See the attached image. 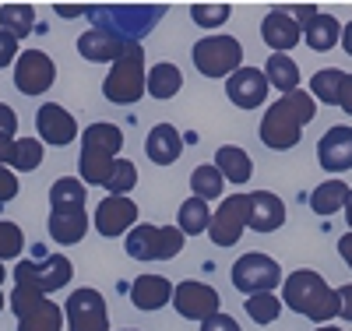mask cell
<instances>
[{"mask_svg":"<svg viewBox=\"0 0 352 331\" xmlns=\"http://www.w3.org/2000/svg\"><path fill=\"white\" fill-rule=\"evenodd\" d=\"M88 222H92V219H88L85 208H67V212H50L46 229H50V236L60 247H74V244H81V239H85Z\"/></svg>","mask_w":352,"mask_h":331,"instance_id":"24","label":"cell"},{"mask_svg":"<svg viewBox=\"0 0 352 331\" xmlns=\"http://www.w3.org/2000/svg\"><path fill=\"white\" fill-rule=\"evenodd\" d=\"M268 78L261 67H240L236 74L226 78V99L240 109H261L268 103Z\"/></svg>","mask_w":352,"mask_h":331,"instance_id":"14","label":"cell"},{"mask_svg":"<svg viewBox=\"0 0 352 331\" xmlns=\"http://www.w3.org/2000/svg\"><path fill=\"white\" fill-rule=\"evenodd\" d=\"M243 310H247V317L254 324H275L278 314H282V296H275V292H254V296H247Z\"/></svg>","mask_w":352,"mask_h":331,"instance_id":"36","label":"cell"},{"mask_svg":"<svg viewBox=\"0 0 352 331\" xmlns=\"http://www.w3.org/2000/svg\"><path fill=\"white\" fill-rule=\"evenodd\" d=\"M56 81V64L43 50H21L14 60V88L21 96H46Z\"/></svg>","mask_w":352,"mask_h":331,"instance_id":"11","label":"cell"},{"mask_svg":"<svg viewBox=\"0 0 352 331\" xmlns=\"http://www.w3.org/2000/svg\"><path fill=\"white\" fill-rule=\"evenodd\" d=\"M201 331H243L240 324H236V317H232V314H215V317H208V321H204L201 324Z\"/></svg>","mask_w":352,"mask_h":331,"instance_id":"42","label":"cell"},{"mask_svg":"<svg viewBox=\"0 0 352 331\" xmlns=\"http://www.w3.org/2000/svg\"><path fill=\"white\" fill-rule=\"evenodd\" d=\"M247 212H250V197L247 194H229L222 197V204L212 212V226L208 236L215 247H232L240 244V236L247 229Z\"/></svg>","mask_w":352,"mask_h":331,"instance_id":"12","label":"cell"},{"mask_svg":"<svg viewBox=\"0 0 352 331\" xmlns=\"http://www.w3.org/2000/svg\"><path fill=\"white\" fill-rule=\"evenodd\" d=\"M0 131L11 134V138H14V131H18V113H14L11 106H4V103H0Z\"/></svg>","mask_w":352,"mask_h":331,"instance_id":"43","label":"cell"},{"mask_svg":"<svg viewBox=\"0 0 352 331\" xmlns=\"http://www.w3.org/2000/svg\"><path fill=\"white\" fill-rule=\"evenodd\" d=\"M4 303H8V296H4V292H0V310H4Z\"/></svg>","mask_w":352,"mask_h":331,"instance_id":"53","label":"cell"},{"mask_svg":"<svg viewBox=\"0 0 352 331\" xmlns=\"http://www.w3.org/2000/svg\"><path fill=\"white\" fill-rule=\"evenodd\" d=\"M8 307L18 317V331H60L64 328V307L36 289L14 286L8 296Z\"/></svg>","mask_w":352,"mask_h":331,"instance_id":"6","label":"cell"},{"mask_svg":"<svg viewBox=\"0 0 352 331\" xmlns=\"http://www.w3.org/2000/svg\"><path fill=\"white\" fill-rule=\"evenodd\" d=\"M229 14H232L229 4H194V8H190V18H194V25H201V28H219V25L229 21Z\"/></svg>","mask_w":352,"mask_h":331,"instance_id":"39","label":"cell"},{"mask_svg":"<svg viewBox=\"0 0 352 331\" xmlns=\"http://www.w3.org/2000/svg\"><path fill=\"white\" fill-rule=\"evenodd\" d=\"M314 116H317V99L303 92V88H296V92H289L268 106V113H264L261 127H257V138L268 148H275V152H289V148L300 145L303 127Z\"/></svg>","mask_w":352,"mask_h":331,"instance_id":"1","label":"cell"},{"mask_svg":"<svg viewBox=\"0 0 352 331\" xmlns=\"http://www.w3.org/2000/svg\"><path fill=\"white\" fill-rule=\"evenodd\" d=\"M184 152V138L173 124H155L144 138V156H148L155 166H173Z\"/></svg>","mask_w":352,"mask_h":331,"instance_id":"23","label":"cell"},{"mask_svg":"<svg viewBox=\"0 0 352 331\" xmlns=\"http://www.w3.org/2000/svg\"><path fill=\"white\" fill-rule=\"evenodd\" d=\"M215 169L222 173V180H226V184H232V187L247 184V180L254 176V162H250V156L243 152L240 145H222L219 152H215Z\"/></svg>","mask_w":352,"mask_h":331,"instance_id":"26","label":"cell"},{"mask_svg":"<svg viewBox=\"0 0 352 331\" xmlns=\"http://www.w3.org/2000/svg\"><path fill=\"white\" fill-rule=\"evenodd\" d=\"M166 8L159 4H120V8H88V18L96 21V28H106L124 43H141L155 28Z\"/></svg>","mask_w":352,"mask_h":331,"instance_id":"4","label":"cell"},{"mask_svg":"<svg viewBox=\"0 0 352 331\" xmlns=\"http://www.w3.org/2000/svg\"><path fill=\"white\" fill-rule=\"evenodd\" d=\"M96 233L99 236H109V239H116V236H127L134 226H138V204L131 201V197H113V194H106L99 204H96Z\"/></svg>","mask_w":352,"mask_h":331,"instance_id":"15","label":"cell"},{"mask_svg":"<svg viewBox=\"0 0 352 331\" xmlns=\"http://www.w3.org/2000/svg\"><path fill=\"white\" fill-rule=\"evenodd\" d=\"M173 307H176V314H180V317L204 324L208 317L219 314L222 296H219L212 286H204V282H197V279H187V282H180V286L173 289Z\"/></svg>","mask_w":352,"mask_h":331,"instance_id":"13","label":"cell"},{"mask_svg":"<svg viewBox=\"0 0 352 331\" xmlns=\"http://www.w3.org/2000/svg\"><path fill=\"white\" fill-rule=\"evenodd\" d=\"M4 279H8V268H4V264H0V286H4Z\"/></svg>","mask_w":352,"mask_h":331,"instance_id":"52","label":"cell"},{"mask_svg":"<svg viewBox=\"0 0 352 331\" xmlns=\"http://www.w3.org/2000/svg\"><path fill=\"white\" fill-rule=\"evenodd\" d=\"M180 88H184V74H180V67H176V64L162 60V64L148 67V96L152 99L166 103V99H173L176 92H180Z\"/></svg>","mask_w":352,"mask_h":331,"instance_id":"30","label":"cell"},{"mask_svg":"<svg viewBox=\"0 0 352 331\" xmlns=\"http://www.w3.org/2000/svg\"><path fill=\"white\" fill-rule=\"evenodd\" d=\"M317 162L328 173H349L352 169V127H328V134L317 145Z\"/></svg>","mask_w":352,"mask_h":331,"instance_id":"18","label":"cell"},{"mask_svg":"<svg viewBox=\"0 0 352 331\" xmlns=\"http://www.w3.org/2000/svg\"><path fill=\"white\" fill-rule=\"evenodd\" d=\"M64 321H67V331H109V310H106L102 292L92 286L74 289L64 299Z\"/></svg>","mask_w":352,"mask_h":331,"instance_id":"10","label":"cell"},{"mask_svg":"<svg viewBox=\"0 0 352 331\" xmlns=\"http://www.w3.org/2000/svg\"><path fill=\"white\" fill-rule=\"evenodd\" d=\"M187 236L176 226H152V222H138L124 236V250L134 261H173L184 250Z\"/></svg>","mask_w":352,"mask_h":331,"instance_id":"5","label":"cell"},{"mask_svg":"<svg viewBox=\"0 0 352 331\" xmlns=\"http://www.w3.org/2000/svg\"><path fill=\"white\" fill-rule=\"evenodd\" d=\"M134 187H138V166L131 159H116V166H113V173L106 180V191L113 197H127Z\"/></svg>","mask_w":352,"mask_h":331,"instance_id":"37","label":"cell"},{"mask_svg":"<svg viewBox=\"0 0 352 331\" xmlns=\"http://www.w3.org/2000/svg\"><path fill=\"white\" fill-rule=\"evenodd\" d=\"M250 197V212H247V229L254 233H275L285 226V201L272 191H254Z\"/></svg>","mask_w":352,"mask_h":331,"instance_id":"19","label":"cell"},{"mask_svg":"<svg viewBox=\"0 0 352 331\" xmlns=\"http://www.w3.org/2000/svg\"><path fill=\"white\" fill-rule=\"evenodd\" d=\"M14 286L25 289H36V292H60L71 275H74V264L64 254H46V257H32V261H18L14 268Z\"/></svg>","mask_w":352,"mask_h":331,"instance_id":"8","label":"cell"},{"mask_svg":"<svg viewBox=\"0 0 352 331\" xmlns=\"http://www.w3.org/2000/svg\"><path fill=\"white\" fill-rule=\"evenodd\" d=\"M282 307H289L292 314H303L314 324H328L338 317L342 299L338 289L324 282V275H317L314 268H296L282 282Z\"/></svg>","mask_w":352,"mask_h":331,"instance_id":"2","label":"cell"},{"mask_svg":"<svg viewBox=\"0 0 352 331\" xmlns=\"http://www.w3.org/2000/svg\"><path fill=\"white\" fill-rule=\"evenodd\" d=\"M261 36H264V46H272V53H289L303 39V28L289 14V8H272L261 21Z\"/></svg>","mask_w":352,"mask_h":331,"instance_id":"17","label":"cell"},{"mask_svg":"<svg viewBox=\"0 0 352 331\" xmlns=\"http://www.w3.org/2000/svg\"><path fill=\"white\" fill-rule=\"evenodd\" d=\"M88 14V8H74V4H56V14H60V18H78V14Z\"/></svg>","mask_w":352,"mask_h":331,"instance_id":"48","label":"cell"},{"mask_svg":"<svg viewBox=\"0 0 352 331\" xmlns=\"http://www.w3.org/2000/svg\"><path fill=\"white\" fill-rule=\"evenodd\" d=\"M11 148H14V138L0 131V166H8V159H11Z\"/></svg>","mask_w":352,"mask_h":331,"instance_id":"46","label":"cell"},{"mask_svg":"<svg viewBox=\"0 0 352 331\" xmlns=\"http://www.w3.org/2000/svg\"><path fill=\"white\" fill-rule=\"evenodd\" d=\"M131 43H124V39H116L113 32H106V28H88V32H81L78 36V53L85 56V60H92V64H116V60L124 56V50H127Z\"/></svg>","mask_w":352,"mask_h":331,"instance_id":"20","label":"cell"},{"mask_svg":"<svg viewBox=\"0 0 352 331\" xmlns=\"http://www.w3.org/2000/svg\"><path fill=\"white\" fill-rule=\"evenodd\" d=\"M88 187L81 184V176H60L50 187V208L53 212H67V208H85Z\"/></svg>","mask_w":352,"mask_h":331,"instance_id":"31","label":"cell"},{"mask_svg":"<svg viewBox=\"0 0 352 331\" xmlns=\"http://www.w3.org/2000/svg\"><path fill=\"white\" fill-rule=\"evenodd\" d=\"M36 25V8L32 4H4L0 8V32H8L11 39H25Z\"/></svg>","mask_w":352,"mask_h":331,"instance_id":"32","label":"cell"},{"mask_svg":"<svg viewBox=\"0 0 352 331\" xmlns=\"http://www.w3.org/2000/svg\"><path fill=\"white\" fill-rule=\"evenodd\" d=\"M303 43L314 50V53H328L342 43V25L338 18L324 14V11H317L307 25H303Z\"/></svg>","mask_w":352,"mask_h":331,"instance_id":"25","label":"cell"},{"mask_svg":"<svg viewBox=\"0 0 352 331\" xmlns=\"http://www.w3.org/2000/svg\"><path fill=\"white\" fill-rule=\"evenodd\" d=\"M212 226V208L208 201H201V197H187L180 204V212H176V229H180L184 236H201V233H208Z\"/></svg>","mask_w":352,"mask_h":331,"instance_id":"29","label":"cell"},{"mask_svg":"<svg viewBox=\"0 0 352 331\" xmlns=\"http://www.w3.org/2000/svg\"><path fill=\"white\" fill-rule=\"evenodd\" d=\"M338 46H345V53L352 56V21H349V25L342 28V43H338Z\"/></svg>","mask_w":352,"mask_h":331,"instance_id":"49","label":"cell"},{"mask_svg":"<svg viewBox=\"0 0 352 331\" xmlns=\"http://www.w3.org/2000/svg\"><path fill=\"white\" fill-rule=\"evenodd\" d=\"M345 222H349V233H352V191H349V201H345Z\"/></svg>","mask_w":352,"mask_h":331,"instance_id":"50","label":"cell"},{"mask_svg":"<svg viewBox=\"0 0 352 331\" xmlns=\"http://www.w3.org/2000/svg\"><path fill=\"white\" fill-rule=\"evenodd\" d=\"M190 60L201 78H229L243 67V43L236 36H204L194 43Z\"/></svg>","mask_w":352,"mask_h":331,"instance_id":"7","label":"cell"},{"mask_svg":"<svg viewBox=\"0 0 352 331\" xmlns=\"http://www.w3.org/2000/svg\"><path fill=\"white\" fill-rule=\"evenodd\" d=\"M264 78H268V85L278 88L282 96H289L300 88V64L289 53H272L268 64H264Z\"/></svg>","mask_w":352,"mask_h":331,"instance_id":"27","label":"cell"},{"mask_svg":"<svg viewBox=\"0 0 352 331\" xmlns=\"http://www.w3.org/2000/svg\"><path fill=\"white\" fill-rule=\"evenodd\" d=\"M317 331H342V328H335V324H320Z\"/></svg>","mask_w":352,"mask_h":331,"instance_id":"51","label":"cell"},{"mask_svg":"<svg viewBox=\"0 0 352 331\" xmlns=\"http://www.w3.org/2000/svg\"><path fill=\"white\" fill-rule=\"evenodd\" d=\"M342 85H345V71L338 67H324V71H317L314 81H310V96L317 103H324V106H338L342 99Z\"/></svg>","mask_w":352,"mask_h":331,"instance_id":"33","label":"cell"},{"mask_svg":"<svg viewBox=\"0 0 352 331\" xmlns=\"http://www.w3.org/2000/svg\"><path fill=\"white\" fill-rule=\"evenodd\" d=\"M190 191H194V197H201V201L222 197L226 180H222V173L215 169V162H212V166H197V169L190 173Z\"/></svg>","mask_w":352,"mask_h":331,"instance_id":"35","label":"cell"},{"mask_svg":"<svg viewBox=\"0 0 352 331\" xmlns=\"http://www.w3.org/2000/svg\"><path fill=\"white\" fill-rule=\"evenodd\" d=\"M349 184H342V180H324V184H317V191L310 194V212H317V215H335V212H342L345 208V201H349Z\"/></svg>","mask_w":352,"mask_h":331,"instance_id":"28","label":"cell"},{"mask_svg":"<svg viewBox=\"0 0 352 331\" xmlns=\"http://www.w3.org/2000/svg\"><path fill=\"white\" fill-rule=\"evenodd\" d=\"M36 127H39V141L43 145H56L64 148L78 138V120L56 103H43L39 113H36Z\"/></svg>","mask_w":352,"mask_h":331,"instance_id":"16","label":"cell"},{"mask_svg":"<svg viewBox=\"0 0 352 331\" xmlns=\"http://www.w3.org/2000/svg\"><path fill=\"white\" fill-rule=\"evenodd\" d=\"M124 152V131L116 124H92L81 134V156H102V159H120Z\"/></svg>","mask_w":352,"mask_h":331,"instance_id":"22","label":"cell"},{"mask_svg":"<svg viewBox=\"0 0 352 331\" xmlns=\"http://www.w3.org/2000/svg\"><path fill=\"white\" fill-rule=\"evenodd\" d=\"M124 331H131V328H124Z\"/></svg>","mask_w":352,"mask_h":331,"instance_id":"54","label":"cell"},{"mask_svg":"<svg viewBox=\"0 0 352 331\" xmlns=\"http://www.w3.org/2000/svg\"><path fill=\"white\" fill-rule=\"evenodd\" d=\"M338 254H342V261L352 268V233H345V236L338 239Z\"/></svg>","mask_w":352,"mask_h":331,"instance_id":"47","label":"cell"},{"mask_svg":"<svg viewBox=\"0 0 352 331\" xmlns=\"http://www.w3.org/2000/svg\"><path fill=\"white\" fill-rule=\"evenodd\" d=\"M144 92H148V71H144V46L131 43L124 50V56L109 67L106 81H102V96L113 106H134Z\"/></svg>","mask_w":352,"mask_h":331,"instance_id":"3","label":"cell"},{"mask_svg":"<svg viewBox=\"0 0 352 331\" xmlns=\"http://www.w3.org/2000/svg\"><path fill=\"white\" fill-rule=\"evenodd\" d=\"M18 173L11 169V166H0V204H8V201H14L18 197Z\"/></svg>","mask_w":352,"mask_h":331,"instance_id":"40","label":"cell"},{"mask_svg":"<svg viewBox=\"0 0 352 331\" xmlns=\"http://www.w3.org/2000/svg\"><path fill=\"white\" fill-rule=\"evenodd\" d=\"M338 106L352 116V74H345V85H342V99H338Z\"/></svg>","mask_w":352,"mask_h":331,"instance_id":"45","label":"cell"},{"mask_svg":"<svg viewBox=\"0 0 352 331\" xmlns=\"http://www.w3.org/2000/svg\"><path fill=\"white\" fill-rule=\"evenodd\" d=\"M173 289H176V286H173L166 275H138V279L131 282V299H134L138 310L155 314V310H162V307L173 303Z\"/></svg>","mask_w":352,"mask_h":331,"instance_id":"21","label":"cell"},{"mask_svg":"<svg viewBox=\"0 0 352 331\" xmlns=\"http://www.w3.org/2000/svg\"><path fill=\"white\" fill-rule=\"evenodd\" d=\"M21 250H25V233H21V226L0 219V264L14 261Z\"/></svg>","mask_w":352,"mask_h":331,"instance_id":"38","label":"cell"},{"mask_svg":"<svg viewBox=\"0 0 352 331\" xmlns=\"http://www.w3.org/2000/svg\"><path fill=\"white\" fill-rule=\"evenodd\" d=\"M43 141L39 138H14V148H11V159H8V166L14 169V173H32V169H39L43 166Z\"/></svg>","mask_w":352,"mask_h":331,"instance_id":"34","label":"cell"},{"mask_svg":"<svg viewBox=\"0 0 352 331\" xmlns=\"http://www.w3.org/2000/svg\"><path fill=\"white\" fill-rule=\"evenodd\" d=\"M18 56H21V46H18V39H11L8 32H0V71H4L8 64H14Z\"/></svg>","mask_w":352,"mask_h":331,"instance_id":"41","label":"cell"},{"mask_svg":"<svg viewBox=\"0 0 352 331\" xmlns=\"http://www.w3.org/2000/svg\"><path fill=\"white\" fill-rule=\"evenodd\" d=\"M338 299H342L338 317H342V321H352V286H342V289H338Z\"/></svg>","mask_w":352,"mask_h":331,"instance_id":"44","label":"cell"},{"mask_svg":"<svg viewBox=\"0 0 352 331\" xmlns=\"http://www.w3.org/2000/svg\"><path fill=\"white\" fill-rule=\"evenodd\" d=\"M229 279H232V286H236L240 292H247V296H254V292H275L285 282L282 264L275 257H268V254H261V250L243 254L236 264H232Z\"/></svg>","mask_w":352,"mask_h":331,"instance_id":"9","label":"cell"}]
</instances>
